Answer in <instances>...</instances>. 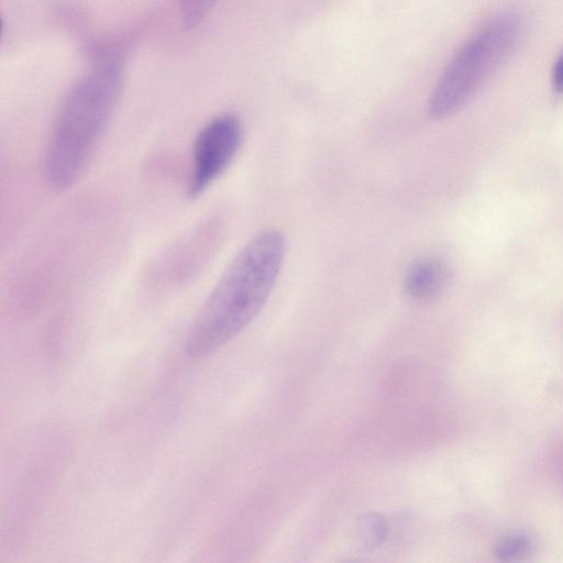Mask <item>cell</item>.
Returning a JSON list of instances; mask_svg holds the SVG:
<instances>
[{
	"instance_id": "cell-1",
	"label": "cell",
	"mask_w": 563,
	"mask_h": 563,
	"mask_svg": "<svg viewBox=\"0 0 563 563\" xmlns=\"http://www.w3.org/2000/svg\"><path fill=\"white\" fill-rule=\"evenodd\" d=\"M284 235L267 229L236 254L194 319L186 353L207 356L242 332L266 303L285 257Z\"/></svg>"
},
{
	"instance_id": "cell-7",
	"label": "cell",
	"mask_w": 563,
	"mask_h": 563,
	"mask_svg": "<svg viewBox=\"0 0 563 563\" xmlns=\"http://www.w3.org/2000/svg\"><path fill=\"white\" fill-rule=\"evenodd\" d=\"M361 537L369 545H378L383 542L387 525L382 517L376 515H367L360 522Z\"/></svg>"
},
{
	"instance_id": "cell-8",
	"label": "cell",
	"mask_w": 563,
	"mask_h": 563,
	"mask_svg": "<svg viewBox=\"0 0 563 563\" xmlns=\"http://www.w3.org/2000/svg\"><path fill=\"white\" fill-rule=\"evenodd\" d=\"M552 84L555 91L563 92V53L553 67Z\"/></svg>"
},
{
	"instance_id": "cell-9",
	"label": "cell",
	"mask_w": 563,
	"mask_h": 563,
	"mask_svg": "<svg viewBox=\"0 0 563 563\" xmlns=\"http://www.w3.org/2000/svg\"><path fill=\"white\" fill-rule=\"evenodd\" d=\"M527 547V541L515 539L510 540L507 544L503 545V554H519Z\"/></svg>"
},
{
	"instance_id": "cell-5",
	"label": "cell",
	"mask_w": 563,
	"mask_h": 563,
	"mask_svg": "<svg viewBox=\"0 0 563 563\" xmlns=\"http://www.w3.org/2000/svg\"><path fill=\"white\" fill-rule=\"evenodd\" d=\"M446 278V267L439 260H418L408 267L404 278V288L411 298L428 299L443 288Z\"/></svg>"
},
{
	"instance_id": "cell-3",
	"label": "cell",
	"mask_w": 563,
	"mask_h": 563,
	"mask_svg": "<svg viewBox=\"0 0 563 563\" xmlns=\"http://www.w3.org/2000/svg\"><path fill=\"white\" fill-rule=\"evenodd\" d=\"M519 29L517 16L500 14L475 33L434 86L428 102L430 117L443 119L460 110L511 52Z\"/></svg>"
},
{
	"instance_id": "cell-6",
	"label": "cell",
	"mask_w": 563,
	"mask_h": 563,
	"mask_svg": "<svg viewBox=\"0 0 563 563\" xmlns=\"http://www.w3.org/2000/svg\"><path fill=\"white\" fill-rule=\"evenodd\" d=\"M220 0H179L180 21L185 29L200 25Z\"/></svg>"
},
{
	"instance_id": "cell-4",
	"label": "cell",
	"mask_w": 563,
	"mask_h": 563,
	"mask_svg": "<svg viewBox=\"0 0 563 563\" xmlns=\"http://www.w3.org/2000/svg\"><path fill=\"white\" fill-rule=\"evenodd\" d=\"M242 139V123L233 113L213 118L199 131L192 146L187 186L191 198L203 194L229 167Z\"/></svg>"
},
{
	"instance_id": "cell-2",
	"label": "cell",
	"mask_w": 563,
	"mask_h": 563,
	"mask_svg": "<svg viewBox=\"0 0 563 563\" xmlns=\"http://www.w3.org/2000/svg\"><path fill=\"white\" fill-rule=\"evenodd\" d=\"M122 81L120 65L107 60L89 69L64 96L44 159L53 189L66 190L80 178L113 114Z\"/></svg>"
}]
</instances>
